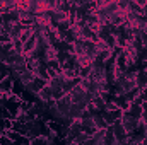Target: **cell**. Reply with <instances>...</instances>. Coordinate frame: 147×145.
I'll use <instances>...</instances> for the list:
<instances>
[{
    "label": "cell",
    "mask_w": 147,
    "mask_h": 145,
    "mask_svg": "<svg viewBox=\"0 0 147 145\" xmlns=\"http://www.w3.org/2000/svg\"><path fill=\"white\" fill-rule=\"evenodd\" d=\"M12 44H14V51L19 53V55H22V43L17 39V41H12Z\"/></svg>",
    "instance_id": "obj_14"
},
{
    "label": "cell",
    "mask_w": 147,
    "mask_h": 145,
    "mask_svg": "<svg viewBox=\"0 0 147 145\" xmlns=\"http://www.w3.org/2000/svg\"><path fill=\"white\" fill-rule=\"evenodd\" d=\"M92 72V65H87V67H80L79 68V77L84 80V79H89V75Z\"/></svg>",
    "instance_id": "obj_11"
},
{
    "label": "cell",
    "mask_w": 147,
    "mask_h": 145,
    "mask_svg": "<svg viewBox=\"0 0 147 145\" xmlns=\"http://www.w3.org/2000/svg\"><path fill=\"white\" fill-rule=\"evenodd\" d=\"M140 97H142L144 104H147V89H142V91H140Z\"/></svg>",
    "instance_id": "obj_16"
},
{
    "label": "cell",
    "mask_w": 147,
    "mask_h": 145,
    "mask_svg": "<svg viewBox=\"0 0 147 145\" xmlns=\"http://www.w3.org/2000/svg\"><path fill=\"white\" fill-rule=\"evenodd\" d=\"M130 116H134L135 119H142V106H137V104H130L128 108Z\"/></svg>",
    "instance_id": "obj_10"
},
{
    "label": "cell",
    "mask_w": 147,
    "mask_h": 145,
    "mask_svg": "<svg viewBox=\"0 0 147 145\" xmlns=\"http://www.w3.org/2000/svg\"><path fill=\"white\" fill-rule=\"evenodd\" d=\"M26 28H22L21 24H14L12 26V29H10V33H9V38H10V41H17L21 34H22V31H24Z\"/></svg>",
    "instance_id": "obj_6"
},
{
    "label": "cell",
    "mask_w": 147,
    "mask_h": 145,
    "mask_svg": "<svg viewBox=\"0 0 147 145\" xmlns=\"http://www.w3.org/2000/svg\"><path fill=\"white\" fill-rule=\"evenodd\" d=\"M2 135H5V137H7L12 144H17V142H21V140L24 138V137H21V135H19L17 132H14V130H5Z\"/></svg>",
    "instance_id": "obj_9"
},
{
    "label": "cell",
    "mask_w": 147,
    "mask_h": 145,
    "mask_svg": "<svg viewBox=\"0 0 147 145\" xmlns=\"http://www.w3.org/2000/svg\"><path fill=\"white\" fill-rule=\"evenodd\" d=\"M116 144V138H115V133H113V126H108L106 132H105V137H103V145H115Z\"/></svg>",
    "instance_id": "obj_5"
},
{
    "label": "cell",
    "mask_w": 147,
    "mask_h": 145,
    "mask_svg": "<svg viewBox=\"0 0 147 145\" xmlns=\"http://www.w3.org/2000/svg\"><path fill=\"white\" fill-rule=\"evenodd\" d=\"M12 87H14V79L12 77L2 79V82H0V94H12Z\"/></svg>",
    "instance_id": "obj_4"
},
{
    "label": "cell",
    "mask_w": 147,
    "mask_h": 145,
    "mask_svg": "<svg viewBox=\"0 0 147 145\" xmlns=\"http://www.w3.org/2000/svg\"><path fill=\"white\" fill-rule=\"evenodd\" d=\"M36 46H38V38H36V34H33V36L22 44V55H24V56L31 55V53L36 50Z\"/></svg>",
    "instance_id": "obj_2"
},
{
    "label": "cell",
    "mask_w": 147,
    "mask_h": 145,
    "mask_svg": "<svg viewBox=\"0 0 147 145\" xmlns=\"http://www.w3.org/2000/svg\"><path fill=\"white\" fill-rule=\"evenodd\" d=\"M142 12H144V14H147V2H146V5L142 7Z\"/></svg>",
    "instance_id": "obj_17"
},
{
    "label": "cell",
    "mask_w": 147,
    "mask_h": 145,
    "mask_svg": "<svg viewBox=\"0 0 147 145\" xmlns=\"http://www.w3.org/2000/svg\"><path fill=\"white\" fill-rule=\"evenodd\" d=\"M38 99L41 101V103H50V101H53V91H51V87L50 85H46L45 89H41L39 92H38V96H36Z\"/></svg>",
    "instance_id": "obj_3"
},
{
    "label": "cell",
    "mask_w": 147,
    "mask_h": 145,
    "mask_svg": "<svg viewBox=\"0 0 147 145\" xmlns=\"http://www.w3.org/2000/svg\"><path fill=\"white\" fill-rule=\"evenodd\" d=\"M92 121H94V126H96V130H106V128H108V125H106L105 118H103L99 113H96V114L92 116Z\"/></svg>",
    "instance_id": "obj_8"
},
{
    "label": "cell",
    "mask_w": 147,
    "mask_h": 145,
    "mask_svg": "<svg viewBox=\"0 0 147 145\" xmlns=\"http://www.w3.org/2000/svg\"><path fill=\"white\" fill-rule=\"evenodd\" d=\"M142 145H147V137L144 138V140H142Z\"/></svg>",
    "instance_id": "obj_18"
},
{
    "label": "cell",
    "mask_w": 147,
    "mask_h": 145,
    "mask_svg": "<svg viewBox=\"0 0 147 145\" xmlns=\"http://www.w3.org/2000/svg\"><path fill=\"white\" fill-rule=\"evenodd\" d=\"M70 56H72V55H70V53H67V51H58V53H57V60H58V63H60V65H63Z\"/></svg>",
    "instance_id": "obj_12"
},
{
    "label": "cell",
    "mask_w": 147,
    "mask_h": 145,
    "mask_svg": "<svg viewBox=\"0 0 147 145\" xmlns=\"http://www.w3.org/2000/svg\"><path fill=\"white\" fill-rule=\"evenodd\" d=\"M0 137H2V133H0Z\"/></svg>",
    "instance_id": "obj_19"
},
{
    "label": "cell",
    "mask_w": 147,
    "mask_h": 145,
    "mask_svg": "<svg viewBox=\"0 0 147 145\" xmlns=\"http://www.w3.org/2000/svg\"><path fill=\"white\" fill-rule=\"evenodd\" d=\"M29 144L31 145H48L46 137H34V138H29Z\"/></svg>",
    "instance_id": "obj_13"
},
{
    "label": "cell",
    "mask_w": 147,
    "mask_h": 145,
    "mask_svg": "<svg viewBox=\"0 0 147 145\" xmlns=\"http://www.w3.org/2000/svg\"><path fill=\"white\" fill-rule=\"evenodd\" d=\"M63 82H65V77H63V73H62V75H57L55 79H51L48 85L51 87V91H57V89H62Z\"/></svg>",
    "instance_id": "obj_7"
},
{
    "label": "cell",
    "mask_w": 147,
    "mask_h": 145,
    "mask_svg": "<svg viewBox=\"0 0 147 145\" xmlns=\"http://www.w3.org/2000/svg\"><path fill=\"white\" fill-rule=\"evenodd\" d=\"M120 121H121V125H123V128H125L127 133H130V135L135 133V130H137V121H139V119H135L134 116H130L128 111H123Z\"/></svg>",
    "instance_id": "obj_1"
},
{
    "label": "cell",
    "mask_w": 147,
    "mask_h": 145,
    "mask_svg": "<svg viewBox=\"0 0 147 145\" xmlns=\"http://www.w3.org/2000/svg\"><path fill=\"white\" fill-rule=\"evenodd\" d=\"M0 145H12V142H10L5 135H2V137H0Z\"/></svg>",
    "instance_id": "obj_15"
}]
</instances>
